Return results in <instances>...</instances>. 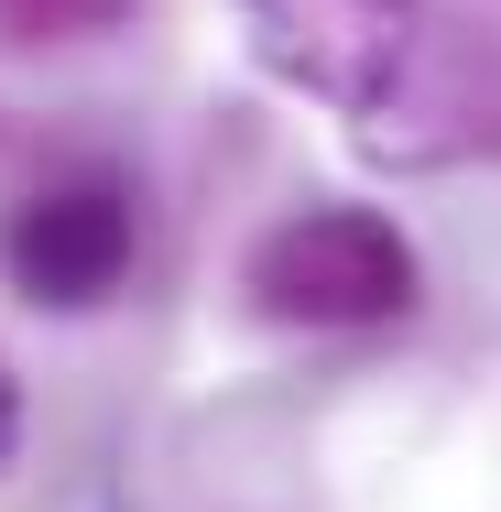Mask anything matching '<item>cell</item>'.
I'll use <instances>...</instances> for the list:
<instances>
[{"label": "cell", "mask_w": 501, "mask_h": 512, "mask_svg": "<svg viewBox=\"0 0 501 512\" xmlns=\"http://www.w3.org/2000/svg\"><path fill=\"white\" fill-rule=\"evenodd\" d=\"M251 66L316 99L371 164H469L501 153V44L436 0H229Z\"/></svg>", "instance_id": "6da1fadb"}, {"label": "cell", "mask_w": 501, "mask_h": 512, "mask_svg": "<svg viewBox=\"0 0 501 512\" xmlns=\"http://www.w3.org/2000/svg\"><path fill=\"white\" fill-rule=\"evenodd\" d=\"M240 295L273 327H316V338H349V327H393L425 295V262L382 207H295L251 240L240 262Z\"/></svg>", "instance_id": "7a4b0ae2"}, {"label": "cell", "mask_w": 501, "mask_h": 512, "mask_svg": "<svg viewBox=\"0 0 501 512\" xmlns=\"http://www.w3.org/2000/svg\"><path fill=\"white\" fill-rule=\"evenodd\" d=\"M131 251H142V207H131V186H120L109 164H77V175L33 186V197L0 218V273H11V295H33V306H55V316L109 306L120 273H131Z\"/></svg>", "instance_id": "3957f363"}, {"label": "cell", "mask_w": 501, "mask_h": 512, "mask_svg": "<svg viewBox=\"0 0 501 512\" xmlns=\"http://www.w3.org/2000/svg\"><path fill=\"white\" fill-rule=\"evenodd\" d=\"M131 0H0V44H88Z\"/></svg>", "instance_id": "277c9868"}, {"label": "cell", "mask_w": 501, "mask_h": 512, "mask_svg": "<svg viewBox=\"0 0 501 512\" xmlns=\"http://www.w3.org/2000/svg\"><path fill=\"white\" fill-rule=\"evenodd\" d=\"M11 447H22V382H11V360H0V469H11Z\"/></svg>", "instance_id": "5b68a950"}]
</instances>
